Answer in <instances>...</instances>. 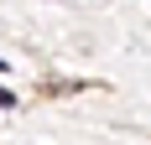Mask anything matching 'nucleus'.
<instances>
[{"label":"nucleus","instance_id":"1","mask_svg":"<svg viewBox=\"0 0 151 145\" xmlns=\"http://www.w3.org/2000/svg\"><path fill=\"white\" fill-rule=\"evenodd\" d=\"M0 109H16V93H11V88H0Z\"/></svg>","mask_w":151,"mask_h":145},{"label":"nucleus","instance_id":"2","mask_svg":"<svg viewBox=\"0 0 151 145\" xmlns=\"http://www.w3.org/2000/svg\"><path fill=\"white\" fill-rule=\"evenodd\" d=\"M0 68H5V57H0Z\"/></svg>","mask_w":151,"mask_h":145}]
</instances>
